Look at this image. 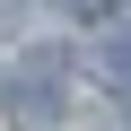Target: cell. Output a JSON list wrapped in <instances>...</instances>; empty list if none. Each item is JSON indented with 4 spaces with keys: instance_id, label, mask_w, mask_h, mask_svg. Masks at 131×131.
I'll return each mask as SVG.
<instances>
[{
    "instance_id": "1",
    "label": "cell",
    "mask_w": 131,
    "mask_h": 131,
    "mask_svg": "<svg viewBox=\"0 0 131 131\" xmlns=\"http://www.w3.org/2000/svg\"><path fill=\"white\" fill-rule=\"evenodd\" d=\"M52 114H61L52 61H26V70H18V131H35V122H52Z\"/></svg>"
},
{
    "instance_id": "2",
    "label": "cell",
    "mask_w": 131,
    "mask_h": 131,
    "mask_svg": "<svg viewBox=\"0 0 131 131\" xmlns=\"http://www.w3.org/2000/svg\"><path fill=\"white\" fill-rule=\"evenodd\" d=\"M105 88H131V44H122V52H105Z\"/></svg>"
}]
</instances>
